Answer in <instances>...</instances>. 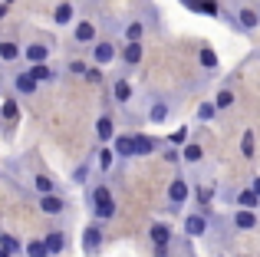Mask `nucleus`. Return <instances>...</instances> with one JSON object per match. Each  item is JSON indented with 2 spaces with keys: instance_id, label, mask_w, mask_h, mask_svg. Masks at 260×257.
Masks as SVG:
<instances>
[{
  "instance_id": "1",
  "label": "nucleus",
  "mask_w": 260,
  "mask_h": 257,
  "mask_svg": "<svg viewBox=\"0 0 260 257\" xmlns=\"http://www.w3.org/2000/svg\"><path fill=\"white\" fill-rule=\"evenodd\" d=\"M89 205H92L95 221H112V218H115V195L109 191V185L92 188V195H89Z\"/></svg>"
},
{
  "instance_id": "2",
  "label": "nucleus",
  "mask_w": 260,
  "mask_h": 257,
  "mask_svg": "<svg viewBox=\"0 0 260 257\" xmlns=\"http://www.w3.org/2000/svg\"><path fill=\"white\" fill-rule=\"evenodd\" d=\"M92 59H95V66H112L115 59H119V46H115L112 40H95Z\"/></svg>"
},
{
  "instance_id": "3",
  "label": "nucleus",
  "mask_w": 260,
  "mask_h": 257,
  "mask_svg": "<svg viewBox=\"0 0 260 257\" xmlns=\"http://www.w3.org/2000/svg\"><path fill=\"white\" fill-rule=\"evenodd\" d=\"M102 247V228L99 224H86L83 228V251L86 254H99Z\"/></svg>"
},
{
  "instance_id": "4",
  "label": "nucleus",
  "mask_w": 260,
  "mask_h": 257,
  "mask_svg": "<svg viewBox=\"0 0 260 257\" xmlns=\"http://www.w3.org/2000/svg\"><path fill=\"white\" fill-rule=\"evenodd\" d=\"M13 89H17L20 96H33V92L40 89V79L33 76L30 70H26V73H17V76H13Z\"/></svg>"
},
{
  "instance_id": "5",
  "label": "nucleus",
  "mask_w": 260,
  "mask_h": 257,
  "mask_svg": "<svg viewBox=\"0 0 260 257\" xmlns=\"http://www.w3.org/2000/svg\"><path fill=\"white\" fill-rule=\"evenodd\" d=\"M188 195H191V188H188V178H172V185H168V201L172 205H184L188 201Z\"/></svg>"
},
{
  "instance_id": "6",
  "label": "nucleus",
  "mask_w": 260,
  "mask_h": 257,
  "mask_svg": "<svg viewBox=\"0 0 260 257\" xmlns=\"http://www.w3.org/2000/svg\"><path fill=\"white\" fill-rule=\"evenodd\" d=\"M148 238H152V244L158 247V254L168 247V241H172V228L165 224V221H158V224H152L148 228Z\"/></svg>"
},
{
  "instance_id": "7",
  "label": "nucleus",
  "mask_w": 260,
  "mask_h": 257,
  "mask_svg": "<svg viewBox=\"0 0 260 257\" xmlns=\"http://www.w3.org/2000/svg\"><path fill=\"white\" fill-rule=\"evenodd\" d=\"M40 211H43V214H63L66 201L59 198L56 191H46V195H40Z\"/></svg>"
},
{
  "instance_id": "8",
  "label": "nucleus",
  "mask_w": 260,
  "mask_h": 257,
  "mask_svg": "<svg viewBox=\"0 0 260 257\" xmlns=\"http://www.w3.org/2000/svg\"><path fill=\"white\" fill-rule=\"evenodd\" d=\"M95 139H99L102 145H109V142L115 139V119L112 116H99L95 119Z\"/></svg>"
},
{
  "instance_id": "9",
  "label": "nucleus",
  "mask_w": 260,
  "mask_h": 257,
  "mask_svg": "<svg viewBox=\"0 0 260 257\" xmlns=\"http://www.w3.org/2000/svg\"><path fill=\"white\" fill-rule=\"evenodd\" d=\"M204 231H208L204 214H188V218H184V234H188V238H201Z\"/></svg>"
},
{
  "instance_id": "10",
  "label": "nucleus",
  "mask_w": 260,
  "mask_h": 257,
  "mask_svg": "<svg viewBox=\"0 0 260 257\" xmlns=\"http://www.w3.org/2000/svg\"><path fill=\"white\" fill-rule=\"evenodd\" d=\"M23 59L26 63H46V59H50V46L46 43H30L23 50Z\"/></svg>"
},
{
  "instance_id": "11",
  "label": "nucleus",
  "mask_w": 260,
  "mask_h": 257,
  "mask_svg": "<svg viewBox=\"0 0 260 257\" xmlns=\"http://www.w3.org/2000/svg\"><path fill=\"white\" fill-rule=\"evenodd\" d=\"M112 148L119 152V158H132L135 155V135H115Z\"/></svg>"
},
{
  "instance_id": "12",
  "label": "nucleus",
  "mask_w": 260,
  "mask_h": 257,
  "mask_svg": "<svg viewBox=\"0 0 260 257\" xmlns=\"http://www.w3.org/2000/svg\"><path fill=\"white\" fill-rule=\"evenodd\" d=\"M73 40H76V43H95V26L89 23V20H79V23L73 26Z\"/></svg>"
},
{
  "instance_id": "13",
  "label": "nucleus",
  "mask_w": 260,
  "mask_h": 257,
  "mask_svg": "<svg viewBox=\"0 0 260 257\" xmlns=\"http://www.w3.org/2000/svg\"><path fill=\"white\" fill-rule=\"evenodd\" d=\"M234 224L241 228V231H254V228H257V211H254V208H237Z\"/></svg>"
},
{
  "instance_id": "14",
  "label": "nucleus",
  "mask_w": 260,
  "mask_h": 257,
  "mask_svg": "<svg viewBox=\"0 0 260 257\" xmlns=\"http://www.w3.org/2000/svg\"><path fill=\"white\" fill-rule=\"evenodd\" d=\"M119 56H122V63H125V66H139L142 63V43H139V40H135V43H125Z\"/></svg>"
},
{
  "instance_id": "15",
  "label": "nucleus",
  "mask_w": 260,
  "mask_h": 257,
  "mask_svg": "<svg viewBox=\"0 0 260 257\" xmlns=\"http://www.w3.org/2000/svg\"><path fill=\"white\" fill-rule=\"evenodd\" d=\"M237 23H241L244 30H257L260 26V13L250 10V7H241V10H237Z\"/></svg>"
},
{
  "instance_id": "16",
  "label": "nucleus",
  "mask_w": 260,
  "mask_h": 257,
  "mask_svg": "<svg viewBox=\"0 0 260 257\" xmlns=\"http://www.w3.org/2000/svg\"><path fill=\"white\" fill-rule=\"evenodd\" d=\"M132 83H128V79H115L112 83V96H115V103H128V99H132Z\"/></svg>"
},
{
  "instance_id": "17",
  "label": "nucleus",
  "mask_w": 260,
  "mask_h": 257,
  "mask_svg": "<svg viewBox=\"0 0 260 257\" xmlns=\"http://www.w3.org/2000/svg\"><path fill=\"white\" fill-rule=\"evenodd\" d=\"M43 241H46V247H50V254H63V247H66V234L63 231H50Z\"/></svg>"
},
{
  "instance_id": "18",
  "label": "nucleus",
  "mask_w": 260,
  "mask_h": 257,
  "mask_svg": "<svg viewBox=\"0 0 260 257\" xmlns=\"http://www.w3.org/2000/svg\"><path fill=\"white\" fill-rule=\"evenodd\" d=\"M237 208H254V211H257V208H260V195L254 191V188H244V191L237 195Z\"/></svg>"
},
{
  "instance_id": "19",
  "label": "nucleus",
  "mask_w": 260,
  "mask_h": 257,
  "mask_svg": "<svg viewBox=\"0 0 260 257\" xmlns=\"http://www.w3.org/2000/svg\"><path fill=\"white\" fill-rule=\"evenodd\" d=\"M168 112H172V106H168V103H152V109H148V122H165V119H168Z\"/></svg>"
},
{
  "instance_id": "20",
  "label": "nucleus",
  "mask_w": 260,
  "mask_h": 257,
  "mask_svg": "<svg viewBox=\"0 0 260 257\" xmlns=\"http://www.w3.org/2000/svg\"><path fill=\"white\" fill-rule=\"evenodd\" d=\"M198 59H201V66H204L208 73H217V66H221V63H217V53L211 50V46H204V50L198 53Z\"/></svg>"
},
{
  "instance_id": "21",
  "label": "nucleus",
  "mask_w": 260,
  "mask_h": 257,
  "mask_svg": "<svg viewBox=\"0 0 260 257\" xmlns=\"http://www.w3.org/2000/svg\"><path fill=\"white\" fill-rule=\"evenodd\" d=\"M20 53H23V50H20V46L13 43V40H0V59H7V63H13V59H17Z\"/></svg>"
},
{
  "instance_id": "22",
  "label": "nucleus",
  "mask_w": 260,
  "mask_h": 257,
  "mask_svg": "<svg viewBox=\"0 0 260 257\" xmlns=\"http://www.w3.org/2000/svg\"><path fill=\"white\" fill-rule=\"evenodd\" d=\"M217 112H221V109H217V103L211 99V103H201V106H198V116L194 119H198V122H211Z\"/></svg>"
},
{
  "instance_id": "23",
  "label": "nucleus",
  "mask_w": 260,
  "mask_h": 257,
  "mask_svg": "<svg viewBox=\"0 0 260 257\" xmlns=\"http://www.w3.org/2000/svg\"><path fill=\"white\" fill-rule=\"evenodd\" d=\"M142 37H145V23H142V20H132V23L125 26V43H135V40L142 43Z\"/></svg>"
},
{
  "instance_id": "24",
  "label": "nucleus",
  "mask_w": 260,
  "mask_h": 257,
  "mask_svg": "<svg viewBox=\"0 0 260 257\" xmlns=\"http://www.w3.org/2000/svg\"><path fill=\"white\" fill-rule=\"evenodd\" d=\"M181 158L188 162V165H198V162L204 158V152H201V145H194V142H188V145L181 148Z\"/></svg>"
},
{
  "instance_id": "25",
  "label": "nucleus",
  "mask_w": 260,
  "mask_h": 257,
  "mask_svg": "<svg viewBox=\"0 0 260 257\" xmlns=\"http://www.w3.org/2000/svg\"><path fill=\"white\" fill-rule=\"evenodd\" d=\"M73 13H76V10H73V4H56V10H53V23H59V26L70 23Z\"/></svg>"
},
{
  "instance_id": "26",
  "label": "nucleus",
  "mask_w": 260,
  "mask_h": 257,
  "mask_svg": "<svg viewBox=\"0 0 260 257\" xmlns=\"http://www.w3.org/2000/svg\"><path fill=\"white\" fill-rule=\"evenodd\" d=\"M23 254L26 257H53L50 247H46V241H30V244L23 247Z\"/></svg>"
},
{
  "instance_id": "27",
  "label": "nucleus",
  "mask_w": 260,
  "mask_h": 257,
  "mask_svg": "<svg viewBox=\"0 0 260 257\" xmlns=\"http://www.w3.org/2000/svg\"><path fill=\"white\" fill-rule=\"evenodd\" d=\"M155 145H158V142L148 139V135H135V155H152Z\"/></svg>"
},
{
  "instance_id": "28",
  "label": "nucleus",
  "mask_w": 260,
  "mask_h": 257,
  "mask_svg": "<svg viewBox=\"0 0 260 257\" xmlns=\"http://www.w3.org/2000/svg\"><path fill=\"white\" fill-rule=\"evenodd\" d=\"M0 247H4V251H10V254H23V244H20L13 234H7V231H0Z\"/></svg>"
},
{
  "instance_id": "29",
  "label": "nucleus",
  "mask_w": 260,
  "mask_h": 257,
  "mask_svg": "<svg viewBox=\"0 0 260 257\" xmlns=\"http://www.w3.org/2000/svg\"><path fill=\"white\" fill-rule=\"evenodd\" d=\"M115 158H119V152H115L112 145H106V148L99 152V168H102V172H109V168L115 165Z\"/></svg>"
},
{
  "instance_id": "30",
  "label": "nucleus",
  "mask_w": 260,
  "mask_h": 257,
  "mask_svg": "<svg viewBox=\"0 0 260 257\" xmlns=\"http://www.w3.org/2000/svg\"><path fill=\"white\" fill-rule=\"evenodd\" d=\"M30 73L40 79V83H50V79H53V70L46 63H30Z\"/></svg>"
},
{
  "instance_id": "31",
  "label": "nucleus",
  "mask_w": 260,
  "mask_h": 257,
  "mask_svg": "<svg viewBox=\"0 0 260 257\" xmlns=\"http://www.w3.org/2000/svg\"><path fill=\"white\" fill-rule=\"evenodd\" d=\"M254 152H257V148H254V132L247 128L244 139H241V155H244V158H254Z\"/></svg>"
},
{
  "instance_id": "32",
  "label": "nucleus",
  "mask_w": 260,
  "mask_h": 257,
  "mask_svg": "<svg viewBox=\"0 0 260 257\" xmlns=\"http://www.w3.org/2000/svg\"><path fill=\"white\" fill-rule=\"evenodd\" d=\"M214 103H217V109H231V106H234V92H231V89H221L214 96Z\"/></svg>"
},
{
  "instance_id": "33",
  "label": "nucleus",
  "mask_w": 260,
  "mask_h": 257,
  "mask_svg": "<svg viewBox=\"0 0 260 257\" xmlns=\"http://www.w3.org/2000/svg\"><path fill=\"white\" fill-rule=\"evenodd\" d=\"M33 188H37L40 195L53 191V178H50V175H37V178H33Z\"/></svg>"
},
{
  "instance_id": "34",
  "label": "nucleus",
  "mask_w": 260,
  "mask_h": 257,
  "mask_svg": "<svg viewBox=\"0 0 260 257\" xmlns=\"http://www.w3.org/2000/svg\"><path fill=\"white\" fill-rule=\"evenodd\" d=\"M201 13H204V17H217V13H221L217 0H201Z\"/></svg>"
},
{
  "instance_id": "35",
  "label": "nucleus",
  "mask_w": 260,
  "mask_h": 257,
  "mask_svg": "<svg viewBox=\"0 0 260 257\" xmlns=\"http://www.w3.org/2000/svg\"><path fill=\"white\" fill-rule=\"evenodd\" d=\"M194 195H198L201 205H211V201H214V191H211V188H194Z\"/></svg>"
},
{
  "instance_id": "36",
  "label": "nucleus",
  "mask_w": 260,
  "mask_h": 257,
  "mask_svg": "<svg viewBox=\"0 0 260 257\" xmlns=\"http://www.w3.org/2000/svg\"><path fill=\"white\" fill-rule=\"evenodd\" d=\"M70 73H73V76H86L89 66L83 63V59H73V63H70Z\"/></svg>"
},
{
  "instance_id": "37",
  "label": "nucleus",
  "mask_w": 260,
  "mask_h": 257,
  "mask_svg": "<svg viewBox=\"0 0 260 257\" xmlns=\"http://www.w3.org/2000/svg\"><path fill=\"white\" fill-rule=\"evenodd\" d=\"M4 116L7 119H17V103H13V99H7V103H4Z\"/></svg>"
},
{
  "instance_id": "38",
  "label": "nucleus",
  "mask_w": 260,
  "mask_h": 257,
  "mask_svg": "<svg viewBox=\"0 0 260 257\" xmlns=\"http://www.w3.org/2000/svg\"><path fill=\"white\" fill-rule=\"evenodd\" d=\"M89 178V168L83 165V168H76V175H73V181H76V185H83V181Z\"/></svg>"
},
{
  "instance_id": "39",
  "label": "nucleus",
  "mask_w": 260,
  "mask_h": 257,
  "mask_svg": "<svg viewBox=\"0 0 260 257\" xmlns=\"http://www.w3.org/2000/svg\"><path fill=\"white\" fill-rule=\"evenodd\" d=\"M250 188H254V191L260 195V175H257V178H254V185H250Z\"/></svg>"
},
{
  "instance_id": "40",
  "label": "nucleus",
  "mask_w": 260,
  "mask_h": 257,
  "mask_svg": "<svg viewBox=\"0 0 260 257\" xmlns=\"http://www.w3.org/2000/svg\"><path fill=\"white\" fill-rule=\"evenodd\" d=\"M4 13H7V4H0V20H4Z\"/></svg>"
},
{
  "instance_id": "41",
  "label": "nucleus",
  "mask_w": 260,
  "mask_h": 257,
  "mask_svg": "<svg viewBox=\"0 0 260 257\" xmlns=\"http://www.w3.org/2000/svg\"><path fill=\"white\" fill-rule=\"evenodd\" d=\"M0 257H13V254H10V251H4V247H0Z\"/></svg>"
},
{
  "instance_id": "42",
  "label": "nucleus",
  "mask_w": 260,
  "mask_h": 257,
  "mask_svg": "<svg viewBox=\"0 0 260 257\" xmlns=\"http://www.w3.org/2000/svg\"><path fill=\"white\" fill-rule=\"evenodd\" d=\"M257 13H260V7H257Z\"/></svg>"
}]
</instances>
